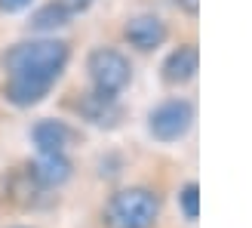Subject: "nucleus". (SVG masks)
I'll return each instance as SVG.
<instances>
[{
  "label": "nucleus",
  "mask_w": 252,
  "mask_h": 228,
  "mask_svg": "<svg viewBox=\"0 0 252 228\" xmlns=\"http://www.w3.org/2000/svg\"><path fill=\"white\" fill-rule=\"evenodd\" d=\"M160 216V197L151 188H123L108 204V228H151Z\"/></svg>",
  "instance_id": "f03ea898"
},
{
  "label": "nucleus",
  "mask_w": 252,
  "mask_h": 228,
  "mask_svg": "<svg viewBox=\"0 0 252 228\" xmlns=\"http://www.w3.org/2000/svg\"><path fill=\"white\" fill-rule=\"evenodd\" d=\"M197 65H200V56H197V46L185 43L179 49H172L163 62V77L169 83H188L197 74Z\"/></svg>",
  "instance_id": "0eeeda50"
},
{
  "label": "nucleus",
  "mask_w": 252,
  "mask_h": 228,
  "mask_svg": "<svg viewBox=\"0 0 252 228\" xmlns=\"http://www.w3.org/2000/svg\"><path fill=\"white\" fill-rule=\"evenodd\" d=\"M56 3L68 12V16H74V12H86L93 6V0H56Z\"/></svg>",
  "instance_id": "f8f14e48"
},
{
  "label": "nucleus",
  "mask_w": 252,
  "mask_h": 228,
  "mask_svg": "<svg viewBox=\"0 0 252 228\" xmlns=\"http://www.w3.org/2000/svg\"><path fill=\"white\" fill-rule=\"evenodd\" d=\"M80 114L90 123L95 126H114L120 120V108H117V99L111 96H98V93H90L80 102Z\"/></svg>",
  "instance_id": "1a4fd4ad"
},
{
  "label": "nucleus",
  "mask_w": 252,
  "mask_h": 228,
  "mask_svg": "<svg viewBox=\"0 0 252 228\" xmlns=\"http://www.w3.org/2000/svg\"><path fill=\"white\" fill-rule=\"evenodd\" d=\"M179 207L185 213V219H197L200 216V185L197 182H188L182 185V191H179Z\"/></svg>",
  "instance_id": "9b49d317"
},
{
  "label": "nucleus",
  "mask_w": 252,
  "mask_h": 228,
  "mask_svg": "<svg viewBox=\"0 0 252 228\" xmlns=\"http://www.w3.org/2000/svg\"><path fill=\"white\" fill-rule=\"evenodd\" d=\"M68 43L62 40H25L6 53L9 80L3 86L6 102L19 108H31L43 102L49 86L59 80V74L68 65Z\"/></svg>",
  "instance_id": "f257e3e1"
},
{
  "label": "nucleus",
  "mask_w": 252,
  "mask_h": 228,
  "mask_svg": "<svg viewBox=\"0 0 252 228\" xmlns=\"http://www.w3.org/2000/svg\"><path fill=\"white\" fill-rule=\"evenodd\" d=\"M34 0H0V12H22L28 9Z\"/></svg>",
  "instance_id": "ddd939ff"
},
{
  "label": "nucleus",
  "mask_w": 252,
  "mask_h": 228,
  "mask_svg": "<svg viewBox=\"0 0 252 228\" xmlns=\"http://www.w3.org/2000/svg\"><path fill=\"white\" fill-rule=\"evenodd\" d=\"M71 173H74V167H71L68 154H43V157L31 167V176H34L40 185H46V188L65 185V182L71 179Z\"/></svg>",
  "instance_id": "6e6552de"
},
{
  "label": "nucleus",
  "mask_w": 252,
  "mask_h": 228,
  "mask_svg": "<svg viewBox=\"0 0 252 228\" xmlns=\"http://www.w3.org/2000/svg\"><path fill=\"white\" fill-rule=\"evenodd\" d=\"M175 3H179L188 16H197V12H200V0H175Z\"/></svg>",
  "instance_id": "4468645a"
},
{
  "label": "nucleus",
  "mask_w": 252,
  "mask_h": 228,
  "mask_svg": "<svg viewBox=\"0 0 252 228\" xmlns=\"http://www.w3.org/2000/svg\"><path fill=\"white\" fill-rule=\"evenodd\" d=\"M68 19L71 16L59 3H46V6H40L31 16V28H37V31H56V28H62V25H68Z\"/></svg>",
  "instance_id": "9d476101"
},
{
  "label": "nucleus",
  "mask_w": 252,
  "mask_h": 228,
  "mask_svg": "<svg viewBox=\"0 0 252 228\" xmlns=\"http://www.w3.org/2000/svg\"><path fill=\"white\" fill-rule=\"evenodd\" d=\"M71 139H74V133L65 120H37L31 130V142L40 151V157L43 154H65Z\"/></svg>",
  "instance_id": "423d86ee"
},
{
  "label": "nucleus",
  "mask_w": 252,
  "mask_h": 228,
  "mask_svg": "<svg viewBox=\"0 0 252 228\" xmlns=\"http://www.w3.org/2000/svg\"><path fill=\"white\" fill-rule=\"evenodd\" d=\"M194 123V105L188 99H166L148 114V130L160 142H179Z\"/></svg>",
  "instance_id": "20e7f679"
},
{
  "label": "nucleus",
  "mask_w": 252,
  "mask_h": 228,
  "mask_svg": "<svg viewBox=\"0 0 252 228\" xmlns=\"http://www.w3.org/2000/svg\"><path fill=\"white\" fill-rule=\"evenodd\" d=\"M86 68H90V77H93V86H95L93 93H98V96L117 99V93L126 90V83L132 80L129 59L123 53H117V49H111V46L93 49L90 59H86Z\"/></svg>",
  "instance_id": "7ed1b4c3"
},
{
  "label": "nucleus",
  "mask_w": 252,
  "mask_h": 228,
  "mask_svg": "<svg viewBox=\"0 0 252 228\" xmlns=\"http://www.w3.org/2000/svg\"><path fill=\"white\" fill-rule=\"evenodd\" d=\"M126 40H129L135 49H142V53H151V49L163 46V40H166V25H163V19L151 16V12H142V16H132L129 22H126Z\"/></svg>",
  "instance_id": "39448f33"
}]
</instances>
